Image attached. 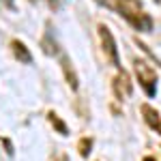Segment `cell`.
Instances as JSON below:
<instances>
[{"label":"cell","instance_id":"6da1fadb","mask_svg":"<svg viewBox=\"0 0 161 161\" xmlns=\"http://www.w3.org/2000/svg\"><path fill=\"white\" fill-rule=\"evenodd\" d=\"M97 2L112 9V11H118L140 32H150L153 30V17L142 9L140 0H97Z\"/></svg>","mask_w":161,"mask_h":161},{"label":"cell","instance_id":"7a4b0ae2","mask_svg":"<svg viewBox=\"0 0 161 161\" xmlns=\"http://www.w3.org/2000/svg\"><path fill=\"white\" fill-rule=\"evenodd\" d=\"M133 71H136V77L140 82V86L144 88L146 97H155V92H157V71L142 58H133Z\"/></svg>","mask_w":161,"mask_h":161},{"label":"cell","instance_id":"3957f363","mask_svg":"<svg viewBox=\"0 0 161 161\" xmlns=\"http://www.w3.org/2000/svg\"><path fill=\"white\" fill-rule=\"evenodd\" d=\"M97 32H99V43H101V50H103L105 60L110 62V64H114V67H118V64H120L118 47H116V39H114V35L110 32V28L105 24H99L97 26Z\"/></svg>","mask_w":161,"mask_h":161},{"label":"cell","instance_id":"277c9868","mask_svg":"<svg viewBox=\"0 0 161 161\" xmlns=\"http://www.w3.org/2000/svg\"><path fill=\"white\" fill-rule=\"evenodd\" d=\"M112 90H114V97L118 101H125L129 95H131V90H133V84H131V80H129V75L120 71V73L116 75L114 80H112Z\"/></svg>","mask_w":161,"mask_h":161},{"label":"cell","instance_id":"5b68a950","mask_svg":"<svg viewBox=\"0 0 161 161\" xmlns=\"http://www.w3.org/2000/svg\"><path fill=\"white\" fill-rule=\"evenodd\" d=\"M60 64H62V73H64V82L69 84L71 90H77L80 80H77V73H75L73 64H71V60H69V56H67V54H60Z\"/></svg>","mask_w":161,"mask_h":161},{"label":"cell","instance_id":"8992f818","mask_svg":"<svg viewBox=\"0 0 161 161\" xmlns=\"http://www.w3.org/2000/svg\"><path fill=\"white\" fill-rule=\"evenodd\" d=\"M140 110H142V116H144V123L161 136V116H159V112L155 110V108H150L148 103H142Z\"/></svg>","mask_w":161,"mask_h":161},{"label":"cell","instance_id":"52a82bcc","mask_svg":"<svg viewBox=\"0 0 161 161\" xmlns=\"http://www.w3.org/2000/svg\"><path fill=\"white\" fill-rule=\"evenodd\" d=\"M41 47H43V52H45L47 56H60V54H62L58 41L54 39L52 26H47V28H45V35H43V39H41Z\"/></svg>","mask_w":161,"mask_h":161},{"label":"cell","instance_id":"ba28073f","mask_svg":"<svg viewBox=\"0 0 161 161\" xmlns=\"http://www.w3.org/2000/svg\"><path fill=\"white\" fill-rule=\"evenodd\" d=\"M11 52H13V56L22 62V64H30V62H32V54H30V50L26 47L19 39H13V41H11Z\"/></svg>","mask_w":161,"mask_h":161},{"label":"cell","instance_id":"9c48e42d","mask_svg":"<svg viewBox=\"0 0 161 161\" xmlns=\"http://www.w3.org/2000/svg\"><path fill=\"white\" fill-rule=\"evenodd\" d=\"M47 120L56 127V131H58L60 136H69V127L64 125V120L58 118V114H56V112H47Z\"/></svg>","mask_w":161,"mask_h":161},{"label":"cell","instance_id":"30bf717a","mask_svg":"<svg viewBox=\"0 0 161 161\" xmlns=\"http://www.w3.org/2000/svg\"><path fill=\"white\" fill-rule=\"evenodd\" d=\"M77 148H80V155L82 157H88L90 155V148H92V137H82L77 142Z\"/></svg>","mask_w":161,"mask_h":161},{"label":"cell","instance_id":"8fae6325","mask_svg":"<svg viewBox=\"0 0 161 161\" xmlns=\"http://www.w3.org/2000/svg\"><path fill=\"white\" fill-rule=\"evenodd\" d=\"M62 2H64V0H47V4H50L52 11H58V9L62 7Z\"/></svg>","mask_w":161,"mask_h":161},{"label":"cell","instance_id":"7c38bea8","mask_svg":"<svg viewBox=\"0 0 161 161\" xmlns=\"http://www.w3.org/2000/svg\"><path fill=\"white\" fill-rule=\"evenodd\" d=\"M52 161H69V157H67V153H54Z\"/></svg>","mask_w":161,"mask_h":161},{"label":"cell","instance_id":"4fadbf2b","mask_svg":"<svg viewBox=\"0 0 161 161\" xmlns=\"http://www.w3.org/2000/svg\"><path fill=\"white\" fill-rule=\"evenodd\" d=\"M0 2H2L7 9H15V0H0Z\"/></svg>","mask_w":161,"mask_h":161},{"label":"cell","instance_id":"5bb4252c","mask_svg":"<svg viewBox=\"0 0 161 161\" xmlns=\"http://www.w3.org/2000/svg\"><path fill=\"white\" fill-rule=\"evenodd\" d=\"M142 161H157V159H155V157H144Z\"/></svg>","mask_w":161,"mask_h":161},{"label":"cell","instance_id":"9a60e30c","mask_svg":"<svg viewBox=\"0 0 161 161\" xmlns=\"http://www.w3.org/2000/svg\"><path fill=\"white\" fill-rule=\"evenodd\" d=\"M30 2H37V0H30Z\"/></svg>","mask_w":161,"mask_h":161}]
</instances>
